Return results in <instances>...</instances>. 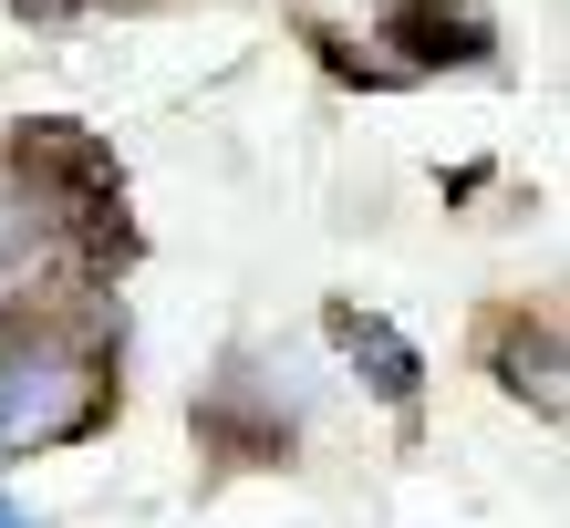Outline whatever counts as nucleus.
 Here are the masks:
<instances>
[{"label": "nucleus", "mask_w": 570, "mask_h": 528, "mask_svg": "<svg viewBox=\"0 0 570 528\" xmlns=\"http://www.w3.org/2000/svg\"><path fill=\"white\" fill-rule=\"evenodd\" d=\"M94 405H105V373H94L83 352H62L52 332L0 321V456L73 436V425H94Z\"/></svg>", "instance_id": "f257e3e1"}, {"label": "nucleus", "mask_w": 570, "mask_h": 528, "mask_svg": "<svg viewBox=\"0 0 570 528\" xmlns=\"http://www.w3.org/2000/svg\"><path fill=\"white\" fill-rule=\"evenodd\" d=\"M332 342H343L363 373H374V393H384V405H415V352L394 342L374 311H353V301H343V311H332Z\"/></svg>", "instance_id": "f03ea898"}, {"label": "nucleus", "mask_w": 570, "mask_h": 528, "mask_svg": "<svg viewBox=\"0 0 570 528\" xmlns=\"http://www.w3.org/2000/svg\"><path fill=\"white\" fill-rule=\"evenodd\" d=\"M0 528H31V518H21V508H0Z\"/></svg>", "instance_id": "7ed1b4c3"}]
</instances>
